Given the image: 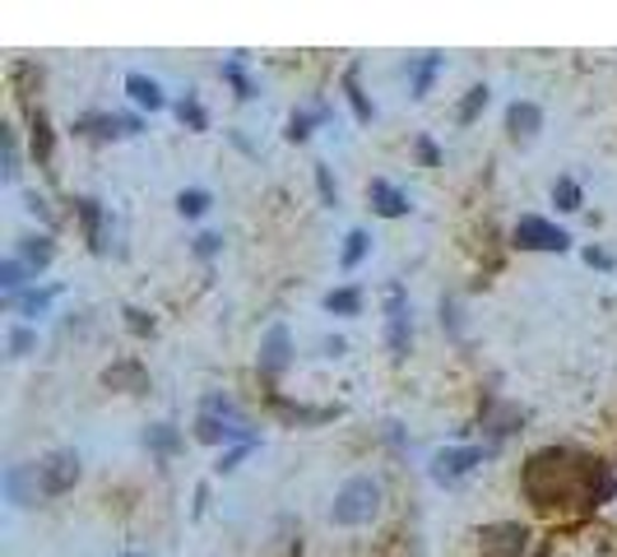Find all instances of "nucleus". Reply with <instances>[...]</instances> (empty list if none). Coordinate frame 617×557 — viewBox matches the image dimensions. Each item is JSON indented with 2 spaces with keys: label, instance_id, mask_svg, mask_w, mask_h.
Masks as SVG:
<instances>
[{
  "label": "nucleus",
  "instance_id": "nucleus-1",
  "mask_svg": "<svg viewBox=\"0 0 617 557\" xmlns=\"http://www.w3.org/2000/svg\"><path fill=\"white\" fill-rule=\"evenodd\" d=\"M520 488L534 511H594L617 493V470L576 446H543L524 460Z\"/></svg>",
  "mask_w": 617,
  "mask_h": 557
},
{
  "label": "nucleus",
  "instance_id": "nucleus-2",
  "mask_svg": "<svg viewBox=\"0 0 617 557\" xmlns=\"http://www.w3.org/2000/svg\"><path fill=\"white\" fill-rule=\"evenodd\" d=\"M377 516H381V483H377V479H367V474L348 479V483L339 488V493H335V502H329V521L344 525V529L371 525Z\"/></svg>",
  "mask_w": 617,
  "mask_h": 557
},
{
  "label": "nucleus",
  "instance_id": "nucleus-3",
  "mask_svg": "<svg viewBox=\"0 0 617 557\" xmlns=\"http://www.w3.org/2000/svg\"><path fill=\"white\" fill-rule=\"evenodd\" d=\"M516 247L520 251H566L571 247V237L558 228V223H548V218H539V214H524L520 223H516Z\"/></svg>",
  "mask_w": 617,
  "mask_h": 557
},
{
  "label": "nucleus",
  "instance_id": "nucleus-4",
  "mask_svg": "<svg viewBox=\"0 0 617 557\" xmlns=\"http://www.w3.org/2000/svg\"><path fill=\"white\" fill-rule=\"evenodd\" d=\"M386 344L394 358H404L409 344H413V325H409V298L400 283L386 288Z\"/></svg>",
  "mask_w": 617,
  "mask_h": 557
},
{
  "label": "nucleus",
  "instance_id": "nucleus-5",
  "mask_svg": "<svg viewBox=\"0 0 617 557\" xmlns=\"http://www.w3.org/2000/svg\"><path fill=\"white\" fill-rule=\"evenodd\" d=\"M37 483H42V497L71 493V488L79 483V456H75V451H52V456H42Z\"/></svg>",
  "mask_w": 617,
  "mask_h": 557
},
{
  "label": "nucleus",
  "instance_id": "nucleus-6",
  "mask_svg": "<svg viewBox=\"0 0 617 557\" xmlns=\"http://www.w3.org/2000/svg\"><path fill=\"white\" fill-rule=\"evenodd\" d=\"M478 548H483V557H524V548H529V529L516 525V521L488 525V529L478 534Z\"/></svg>",
  "mask_w": 617,
  "mask_h": 557
},
{
  "label": "nucleus",
  "instance_id": "nucleus-7",
  "mask_svg": "<svg viewBox=\"0 0 617 557\" xmlns=\"http://www.w3.org/2000/svg\"><path fill=\"white\" fill-rule=\"evenodd\" d=\"M478 464H483V446H451V451H441L432 460V479L436 483H459V479H469Z\"/></svg>",
  "mask_w": 617,
  "mask_h": 557
},
{
  "label": "nucleus",
  "instance_id": "nucleus-8",
  "mask_svg": "<svg viewBox=\"0 0 617 557\" xmlns=\"http://www.w3.org/2000/svg\"><path fill=\"white\" fill-rule=\"evenodd\" d=\"M293 358V340H289V325H270L264 330V344H260V372L279 376Z\"/></svg>",
  "mask_w": 617,
  "mask_h": 557
},
{
  "label": "nucleus",
  "instance_id": "nucleus-9",
  "mask_svg": "<svg viewBox=\"0 0 617 557\" xmlns=\"http://www.w3.org/2000/svg\"><path fill=\"white\" fill-rule=\"evenodd\" d=\"M195 437H201L205 446H224V441L251 446L256 441L247 428H241V422H228V418H218V414H201V422H195Z\"/></svg>",
  "mask_w": 617,
  "mask_h": 557
},
{
  "label": "nucleus",
  "instance_id": "nucleus-10",
  "mask_svg": "<svg viewBox=\"0 0 617 557\" xmlns=\"http://www.w3.org/2000/svg\"><path fill=\"white\" fill-rule=\"evenodd\" d=\"M367 195H371V210H377L381 218H404L409 214V195L400 186H390L386 176H377V182L367 186Z\"/></svg>",
  "mask_w": 617,
  "mask_h": 557
},
{
  "label": "nucleus",
  "instance_id": "nucleus-11",
  "mask_svg": "<svg viewBox=\"0 0 617 557\" xmlns=\"http://www.w3.org/2000/svg\"><path fill=\"white\" fill-rule=\"evenodd\" d=\"M6 493H10L14 506H33L37 493H42L37 470H29V464H10V470H6Z\"/></svg>",
  "mask_w": 617,
  "mask_h": 557
},
{
  "label": "nucleus",
  "instance_id": "nucleus-12",
  "mask_svg": "<svg viewBox=\"0 0 617 557\" xmlns=\"http://www.w3.org/2000/svg\"><path fill=\"white\" fill-rule=\"evenodd\" d=\"M506 126H511L516 140H529V136H534V130L543 126L539 103H511V107H506Z\"/></svg>",
  "mask_w": 617,
  "mask_h": 557
},
{
  "label": "nucleus",
  "instance_id": "nucleus-13",
  "mask_svg": "<svg viewBox=\"0 0 617 557\" xmlns=\"http://www.w3.org/2000/svg\"><path fill=\"white\" fill-rule=\"evenodd\" d=\"M79 130H88V136H136L140 130V121L136 117H84L79 121Z\"/></svg>",
  "mask_w": 617,
  "mask_h": 557
},
{
  "label": "nucleus",
  "instance_id": "nucleus-14",
  "mask_svg": "<svg viewBox=\"0 0 617 557\" xmlns=\"http://www.w3.org/2000/svg\"><path fill=\"white\" fill-rule=\"evenodd\" d=\"M126 94L136 98L140 107H149V111H159L167 98H163V88H159V79H149V75H126Z\"/></svg>",
  "mask_w": 617,
  "mask_h": 557
},
{
  "label": "nucleus",
  "instance_id": "nucleus-15",
  "mask_svg": "<svg viewBox=\"0 0 617 557\" xmlns=\"http://www.w3.org/2000/svg\"><path fill=\"white\" fill-rule=\"evenodd\" d=\"M52 256H56L52 237H24V242H19V260H24L29 270H47Z\"/></svg>",
  "mask_w": 617,
  "mask_h": 557
},
{
  "label": "nucleus",
  "instance_id": "nucleus-16",
  "mask_svg": "<svg viewBox=\"0 0 617 557\" xmlns=\"http://www.w3.org/2000/svg\"><path fill=\"white\" fill-rule=\"evenodd\" d=\"M270 405H274V414H283V418H293V422H329V418H335L339 409H312V405H293V399H270Z\"/></svg>",
  "mask_w": 617,
  "mask_h": 557
},
{
  "label": "nucleus",
  "instance_id": "nucleus-17",
  "mask_svg": "<svg viewBox=\"0 0 617 557\" xmlns=\"http://www.w3.org/2000/svg\"><path fill=\"white\" fill-rule=\"evenodd\" d=\"M79 218H84V237H88V247L102 251V210H98V200H79Z\"/></svg>",
  "mask_w": 617,
  "mask_h": 557
},
{
  "label": "nucleus",
  "instance_id": "nucleus-18",
  "mask_svg": "<svg viewBox=\"0 0 617 557\" xmlns=\"http://www.w3.org/2000/svg\"><path fill=\"white\" fill-rule=\"evenodd\" d=\"M325 311H335V317H358L362 293L358 288H335V293H325Z\"/></svg>",
  "mask_w": 617,
  "mask_h": 557
},
{
  "label": "nucleus",
  "instance_id": "nucleus-19",
  "mask_svg": "<svg viewBox=\"0 0 617 557\" xmlns=\"http://www.w3.org/2000/svg\"><path fill=\"white\" fill-rule=\"evenodd\" d=\"M33 153H37L42 168L52 163V121H47V111H33Z\"/></svg>",
  "mask_w": 617,
  "mask_h": 557
},
{
  "label": "nucleus",
  "instance_id": "nucleus-20",
  "mask_svg": "<svg viewBox=\"0 0 617 557\" xmlns=\"http://www.w3.org/2000/svg\"><path fill=\"white\" fill-rule=\"evenodd\" d=\"M24 279H29V265L19 260V256L0 260V288H6V293H10V302L19 298V288H24Z\"/></svg>",
  "mask_w": 617,
  "mask_h": 557
},
{
  "label": "nucleus",
  "instance_id": "nucleus-21",
  "mask_svg": "<svg viewBox=\"0 0 617 557\" xmlns=\"http://www.w3.org/2000/svg\"><path fill=\"white\" fill-rule=\"evenodd\" d=\"M102 382L107 386H130V390H144V372H140V363H121V367H107L102 372Z\"/></svg>",
  "mask_w": 617,
  "mask_h": 557
},
{
  "label": "nucleus",
  "instance_id": "nucleus-22",
  "mask_svg": "<svg viewBox=\"0 0 617 557\" xmlns=\"http://www.w3.org/2000/svg\"><path fill=\"white\" fill-rule=\"evenodd\" d=\"M367 247H371V237H367L362 228H353V233L344 237V256H339V265H344V270H358V265H362V256H367Z\"/></svg>",
  "mask_w": 617,
  "mask_h": 557
},
{
  "label": "nucleus",
  "instance_id": "nucleus-23",
  "mask_svg": "<svg viewBox=\"0 0 617 557\" xmlns=\"http://www.w3.org/2000/svg\"><path fill=\"white\" fill-rule=\"evenodd\" d=\"M436 71H441V56H423V61L413 65V94H418V98H423L427 88H432V75H436Z\"/></svg>",
  "mask_w": 617,
  "mask_h": 557
},
{
  "label": "nucleus",
  "instance_id": "nucleus-24",
  "mask_svg": "<svg viewBox=\"0 0 617 557\" xmlns=\"http://www.w3.org/2000/svg\"><path fill=\"white\" fill-rule=\"evenodd\" d=\"M553 200H558V210H581V186L571 182V176H558V182H553Z\"/></svg>",
  "mask_w": 617,
  "mask_h": 557
},
{
  "label": "nucleus",
  "instance_id": "nucleus-25",
  "mask_svg": "<svg viewBox=\"0 0 617 557\" xmlns=\"http://www.w3.org/2000/svg\"><path fill=\"white\" fill-rule=\"evenodd\" d=\"M176 210H182L186 218H201L209 210V191H182L176 195Z\"/></svg>",
  "mask_w": 617,
  "mask_h": 557
},
{
  "label": "nucleus",
  "instance_id": "nucleus-26",
  "mask_svg": "<svg viewBox=\"0 0 617 557\" xmlns=\"http://www.w3.org/2000/svg\"><path fill=\"white\" fill-rule=\"evenodd\" d=\"M344 88H348V103H353V111H358V121H371V103L362 98V88H358V71L344 75Z\"/></svg>",
  "mask_w": 617,
  "mask_h": 557
},
{
  "label": "nucleus",
  "instance_id": "nucleus-27",
  "mask_svg": "<svg viewBox=\"0 0 617 557\" xmlns=\"http://www.w3.org/2000/svg\"><path fill=\"white\" fill-rule=\"evenodd\" d=\"M321 117H325V107H316V111H293L289 140H306V136H312V121H321Z\"/></svg>",
  "mask_w": 617,
  "mask_h": 557
},
{
  "label": "nucleus",
  "instance_id": "nucleus-28",
  "mask_svg": "<svg viewBox=\"0 0 617 557\" xmlns=\"http://www.w3.org/2000/svg\"><path fill=\"white\" fill-rule=\"evenodd\" d=\"M0 144H6V182H14L19 176V140L10 126H0Z\"/></svg>",
  "mask_w": 617,
  "mask_h": 557
},
{
  "label": "nucleus",
  "instance_id": "nucleus-29",
  "mask_svg": "<svg viewBox=\"0 0 617 557\" xmlns=\"http://www.w3.org/2000/svg\"><path fill=\"white\" fill-rule=\"evenodd\" d=\"M483 107H488V88H483V84H478V88H469V98H465V103H459V121H465V126H469V121L478 117V111H483Z\"/></svg>",
  "mask_w": 617,
  "mask_h": 557
},
{
  "label": "nucleus",
  "instance_id": "nucleus-30",
  "mask_svg": "<svg viewBox=\"0 0 617 557\" xmlns=\"http://www.w3.org/2000/svg\"><path fill=\"white\" fill-rule=\"evenodd\" d=\"M149 446H153V451H163V456H167V451H176V446H182V437L172 432V422H159V428L149 432Z\"/></svg>",
  "mask_w": 617,
  "mask_h": 557
},
{
  "label": "nucleus",
  "instance_id": "nucleus-31",
  "mask_svg": "<svg viewBox=\"0 0 617 557\" xmlns=\"http://www.w3.org/2000/svg\"><path fill=\"white\" fill-rule=\"evenodd\" d=\"M29 349H37V334H33L29 325H14V330H10V353H14V358H24Z\"/></svg>",
  "mask_w": 617,
  "mask_h": 557
},
{
  "label": "nucleus",
  "instance_id": "nucleus-32",
  "mask_svg": "<svg viewBox=\"0 0 617 557\" xmlns=\"http://www.w3.org/2000/svg\"><path fill=\"white\" fill-rule=\"evenodd\" d=\"M14 307L24 311V317H37V311H47V307H52V293H19Z\"/></svg>",
  "mask_w": 617,
  "mask_h": 557
},
{
  "label": "nucleus",
  "instance_id": "nucleus-33",
  "mask_svg": "<svg viewBox=\"0 0 617 557\" xmlns=\"http://www.w3.org/2000/svg\"><path fill=\"white\" fill-rule=\"evenodd\" d=\"M176 117H182L186 126H195V130H205V107L195 103V98H182V107H176Z\"/></svg>",
  "mask_w": 617,
  "mask_h": 557
},
{
  "label": "nucleus",
  "instance_id": "nucleus-34",
  "mask_svg": "<svg viewBox=\"0 0 617 557\" xmlns=\"http://www.w3.org/2000/svg\"><path fill=\"white\" fill-rule=\"evenodd\" d=\"M224 75L237 84V98H251V84H247V75H241V65H224Z\"/></svg>",
  "mask_w": 617,
  "mask_h": 557
},
{
  "label": "nucleus",
  "instance_id": "nucleus-35",
  "mask_svg": "<svg viewBox=\"0 0 617 557\" xmlns=\"http://www.w3.org/2000/svg\"><path fill=\"white\" fill-rule=\"evenodd\" d=\"M316 186H321V200H325V205H335V182H329L325 168H316Z\"/></svg>",
  "mask_w": 617,
  "mask_h": 557
},
{
  "label": "nucleus",
  "instance_id": "nucleus-36",
  "mask_svg": "<svg viewBox=\"0 0 617 557\" xmlns=\"http://www.w3.org/2000/svg\"><path fill=\"white\" fill-rule=\"evenodd\" d=\"M418 153H423V163H436V144L432 140H418Z\"/></svg>",
  "mask_w": 617,
  "mask_h": 557
},
{
  "label": "nucleus",
  "instance_id": "nucleus-37",
  "mask_svg": "<svg viewBox=\"0 0 617 557\" xmlns=\"http://www.w3.org/2000/svg\"><path fill=\"white\" fill-rule=\"evenodd\" d=\"M585 260H589V265H604V270H608V265H613V256H604V251H594V247L585 251Z\"/></svg>",
  "mask_w": 617,
  "mask_h": 557
},
{
  "label": "nucleus",
  "instance_id": "nucleus-38",
  "mask_svg": "<svg viewBox=\"0 0 617 557\" xmlns=\"http://www.w3.org/2000/svg\"><path fill=\"white\" fill-rule=\"evenodd\" d=\"M126 557H140V553H126Z\"/></svg>",
  "mask_w": 617,
  "mask_h": 557
}]
</instances>
